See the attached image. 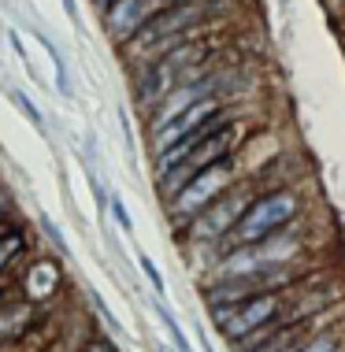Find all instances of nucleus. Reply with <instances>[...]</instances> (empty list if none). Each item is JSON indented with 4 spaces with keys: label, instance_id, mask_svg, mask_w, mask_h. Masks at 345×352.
Instances as JSON below:
<instances>
[{
    "label": "nucleus",
    "instance_id": "1",
    "mask_svg": "<svg viewBox=\"0 0 345 352\" xmlns=\"http://www.w3.org/2000/svg\"><path fill=\"white\" fill-rule=\"evenodd\" d=\"M293 215H297V197L290 189H279V193H267L260 201L245 204V212L238 215L234 226H230V237L242 241L238 249H245V245H256V241H264V237H275Z\"/></svg>",
    "mask_w": 345,
    "mask_h": 352
},
{
    "label": "nucleus",
    "instance_id": "2",
    "mask_svg": "<svg viewBox=\"0 0 345 352\" xmlns=\"http://www.w3.org/2000/svg\"><path fill=\"white\" fill-rule=\"evenodd\" d=\"M230 138H234V126H230V122L216 126L212 134H208L205 141H197V145L189 148L175 167L164 170V178H160V189H164L167 197H175L194 175H200L205 167H212V164H219V160L227 156V152H230Z\"/></svg>",
    "mask_w": 345,
    "mask_h": 352
},
{
    "label": "nucleus",
    "instance_id": "3",
    "mask_svg": "<svg viewBox=\"0 0 345 352\" xmlns=\"http://www.w3.org/2000/svg\"><path fill=\"white\" fill-rule=\"evenodd\" d=\"M275 316H279V297H275V293H249V297H242L238 304H223V308H216L219 330H223L234 345L242 338L256 334L260 327H267Z\"/></svg>",
    "mask_w": 345,
    "mask_h": 352
},
{
    "label": "nucleus",
    "instance_id": "4",
    "mask_svg": "<svg viewBox=\"0 0 345 352\" xmlns=\"http://www.w3.org/2000/svg\"><path fill=\"white\" fill-rule=\"evenodd\" d=\"M200 19L197 4H171V8H160V12H152L145 23L134 30V45L138 49H152V45L167 41V37H182Z\"/></svg>",
    "mask_w": 345,
    "mask_h": 352
},
{
    "label": "nucleus",
    "instance_id": "5",
    "mask_svg": "<svg viewBox=\"0 0 345 352\" xmlns=\"http://www.w3.org/2000/svg\"><path fill=\"white\" fill-rule=\"evenodd\" d=\"M227 167H230V156H223L219 164H212V167H205L200 175H194L186 186L175 193V208L178 212H200L208 201H216L219 193L227 189Z\"/></svg>",
    "mask_w": 345,
    "mask_h": 352
},
{
    "label": "nucleus",
    "instance_id": "6",
    "mask_svg": "<svg viewBox=\"0 0 345 352\" xmlns=\"http://www.w3.org/2000/svg\"><path fill=\"white\" fill-rule=\"evenodd\" d=\"M152 12H160V8H152V0H115L104 15H108L112 30L119 37H134V30H138Z\"/></svg>",
    "mask_w": 345,
    "mask_h": 352
},
{
    "label": "nucleus",
    "instance_id": "7",
    "mask_svg": "<svg viewBox=\"0 0 345 352\" xmlns=\"http://www.w3.org/2000/svg\"><path fill=\"white\" fill-rule=\"evenodd\" d=\"M156 316L164 319V327H167V334H171V341H175V349H178V352H194V349H189V341H186V334H182V327L175 322V316L167 311V300H160V304H156Z\"/></svg>",
    "mask_w": 345,
    "mask_h": 352
},
{
    "label": "nucleus",
    "instance_id": "8",
    "mask_svg": "<svg viewBox=\"0 0 345 352\" xmlns=\"http://www.w3.org/2000/svg\"><path fill=\"white\" fill-rule=\"evenodd\" d=\"M141 271H145V278L152 282V289H156L160 300H167V285H164V274L156 271V263L149 260V256H141Z\"/></svg>",
    "mask_w": 345,
    "mask_h": 352
},
{
    "label": "nucleus",
    "instance_id": "9",
    "mask_svg": "<svg viewBox=\"0 0 345 352\" xmlns=\"http://www.w3.org/2000/svg\"><path fill=\"white\" fill-rule=\"evenodd\" d=\"M12 100H15V104H19V108H23V111H26V119H30V122H34V126H45V122H41V111H37V108H34V104H30V97H26V93H19V89H15V93H12Z\"/></svg>",
    "mask_w": 345,
    "mask_h": 352
},
{
    "label": "nucleus",
    "instance_id": "10",
    "mask_svg": "<svg viewBox=\"0 0 345 352\" xmlns=\"http://www.w3.org/2000/svg\"><path fill=\"white\" fill-rule=\"evenodd\" d=\"M112 215H115V223H119L123 234H134V223H130V215H127V208H123L119 197H112Z\"/></svg>",
    "mask_w": 345,
    "mask_h": 352
},
{
    "label": "nucleus",
    "instance_id": "11",
    "mask_svg": "<svg viewBox=\"0 0 345 352\" xmlns=\"http://www.w3.org/2000/svg\"><path fill=\"white\" fill-rule=\"evenodd\" d=\"M297 352H334V338H327V334H320L315 341H309V345H301Z\"/></svg>",
    "mask_w": 345,
    "mask_h": 352
},
{
    "label": "nucleus",
    "instance_id": "12",
    "mask_svg": "<svg viewBox=\"0 0 345 352\" xmlns=\"http://www.w3.org/2000/svg\"><path fill=\"white\" fill-rule=\"evenodd\" d=\"M282 334H286V330H279V334H267V341H260L253 352H279L282 349Z\"/></svg>",
    "mask_w": 345,
    "mask_h": 352
},
{
    "label": "nucleus",
    "instance_id": "13",
    "mask_svg": "<svg viewBox=\"0 0 345 352\" xmlns=\"http://www.w3.org/2000/svg\"><path fill=\"white\" fill-rule=\"evenodd\" d=\"M63 8H67V15H71L74 23H79V8H74V0H63Z\"/></svg>",
    "mask_w": 345,
    "mask_h": 352
},
{
    "label": "nucleus",
    "instance_id": "14",
    "mask_svg": "<svg viewBox=\"0 0 345 352\" xmlns=\"http://www.w3.org/2000/svg\"><path fill=\"white\" fill-rule=\"evenodd\" d=\"M90 352H112V349L104 345V341H97V345H90Z\"/></svg>",
    "mask_w": 345,
    "mask_h": 352
},
{
    "label": "nucleus",
    "instance_id": "15",
    "mask_svg": "<svg viewBox=\"0 0 345 352\" xmlns=\"http://www.w3.org/2000/svg\"><path fill=\"white\" fill-rule=\"evenodd\" d=\"M112 4H115V0H101V12H108Z\"/></svg>",
    "mask_w": 345,
    "mask_h": 352
},
{
    "label": "nucleus",
    "instance_id": "16",
    "mask_svg": "<svg viewBox=\"0 0 345 352\" xmlns=\"http://www.w3.org/2000/svg\"><path fill=\"white\" fill-rule=\"evenodd\" d=\"M282 352H297V345H286V349H282Z\"/></svg>",
    "mask_w": 345,
    "mask_h": 352
}]
</instances>
